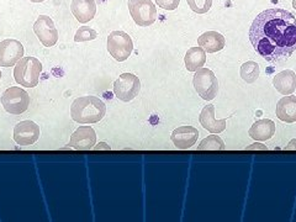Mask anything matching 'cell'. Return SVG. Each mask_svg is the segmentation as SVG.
<instances>
[{
  "label": "cell",
  "instance_id": "obj_1",
  "mask_svg": "<svg viewBox=\"0 0 296 222\" xmlns=\"http://www.w3.org/2000/svg\"><path fill=\"white\" fill-rule=\"evenodd\" d=\"M250 41L265 61H285L296 51V17L285 9L264 10L252 22Z\"/></svg>",
  "mask_w": 296,
  "mask_h": 222
},
{
  "label": "cell",
  "instance_id": "obj_2",
  "mask_svg": "<svg viewBox=\"0 0 296 222\" xmlns=\"http://www.w3.org/2000/svg\"><path fill=\"white\" fill-rule=\"evenodd\" d=\"M106 114V106L96 96H81L71 106V116L78 124H96Z\"/></svg>",
  "mask_w": 296,
  "mask_h": 222
},
{
  "label": "cell",
  "instance_id": "obj_3",
  "mask_svg": "<svg viewBox=\"0 0 296 222\" xmlns=\"http://www.w3.org/2000/svg\"><path fill=\"white\" fill-rule=\"evenodd\" d=\"M42 72V64L35 57H24L15 64L14 77L15 82L21 87L35 88L40 81Z\"/></svg>",
  "mask_w": 296,
  "mask_h": 222
},
{
  "label": "cell",
  "instance_id": "obj_4",
  "mask_svg": "<svg viewBox=\"0 0 296 222\" xmlns=\"http://www.w3.org/2000/svg\"><path fill=\"white\" fill-rule=\"evenodd\" d=\"M194 88L196 93L204 100H213L217 95L218 82L215 73L208 68H200L195 72L193 79Z\"/></svg>",
  "mask_w": 296,
  "mask_h": 222
},
{
  "label": "cell",
  "instance_id": "obj_5",
  "mask_svg": "<svg viewBox=\"0 0 296 222\" xmlns=\"http://www.w3.org/2000/svg\"><path fill=\"white\" fill-rule=\"evenodd\" d=\"M1 104L5 111L12 115H21L30 105V96L26 90L19 87H10L2 93Z\"/></svg>",
  "mask_w": 296,
  "mask_h": 222
},
{
  "label": "cell",
  "instance_id": "obj_6",
  "mask_svg": "<svg viewBox=\"0 0 296 222\" xmlns=\"http://www.w3.org/2000/svg\"><path fill=\"white\" fill-rule=\"evenodd\" d=\"M108 51L115 61H126L133 51L132 40L126 32L113 31L108 37Z\"/></svg>",
  "mask_w": 296,
  "mask_h": 222
},
{
  "label": "cell",
  "instance_id": "obj_7",
  "mask_svg": "<svg viewBox=\"0 0 296 222\" xmlns=\"http://www.w3.org/2000/svg\"><path fill=\"white\" fill-rule=\"evenodd\" d=\"M127 5L131 17L138 26H151L157 20L156 5L151 0H128Z\"/></svg>",
  "mask_w": 296,
  "mask_h": 222
},
{
  "label": "cell",
  "instance_id": "obj_8",
  "mask_svg": "<svg viewBox=\"0 0 296 222\" xmlns=\"http://www.w3.org/2000/svg\"><path fill=\"white\" fill-rule=\"evenodd\" d=\"M114 94L121 101L133 100L141 90V82L138 77L132 73H124L114 83Z\"/></svg>",
  "mask_w": 296,
  "mask_h": 222
},
{
  "label": "cell",
  "instance_id": "obj_9",
  "mask_svg": "<svg viewBox=\"0 0 296 222\" xmlns=\"http://www.w3.org/2000/svg\"><path fill=\"white\" fill-rule=\"evenodd\" d=\"M34 32L44 47H52L58 41V31L48 15H40L34 24Z\"/></svg>",
  "mask_w": 296,
  "mask_h": 222
},
{
  "label": "cell",
  "instance_id": "obj_10",
  "mask_svg": "<svg viewBox=\"0 0 296 222\" xmlns=\"http://www.w3.org/2000/svg\"><path fill=\"white\" fill-rule=\"evenodd\" d=\"M24 57V46L20 41L7 39L0 42V67H12Z\"/></svg>",
  "mask_w": 296,
  "mask_h": 222
},
{
  "label": "cell",
  "instance_id": "obj_11",
  "mask_svg": "<svg viewBox=\"0 0 296 222\" xmlns=\"http://www.w3.org/2000/svg\"><path fill=\"white\" fill-rule=\"evenodd\" d=\"M40 126L31 120L19 122L14 127V141L19 146H31L40 138Z\"/></svg>",
  "mask_w": 296,
  "mask_h": 222
},
{
  "label": "cell",
  "instance_id": "obj_12",
  "mask_svg": "<svg viewBox=\"0 0 296 222\" xmlns=\"http://www.w3.org/2000/svg\"><path fill=\"white\" fill-rule=\"evenodd\" d=\"M96 143V133L91 126H81L73 132L68 146L76 151H89Z\"/></svg>",
  "mask_w": 296,
  "mask_h": 222
},
{
  "label": "cell",
  "instance_id": "obj_13",
  "mask_svg": "<svg viewBox=\"0 0 296 222\" xmlns=\"http://www.w3.org/2000/svg\"><path fill=\"white\" fill-rule=\"evenodd\" d=\"M199 131L194 126H180L174 130L170 134V139L178 149H189L198 141Z\"/></svg>",
  "mask_w": 296,
  "mask_h": 222
},
{
  "label": "cell",
  "instance_id": "obj_14",
  "mask_svg": "<svg viewBox=\"0 0 296 222\" xmlns=\"http://www.w3.org/2000/svg\"><path fill=\"white\" fill-rule=\"evenodd\" d=\"M71 11L81 24H86L96 14L95 0H72Z\"/></svg>",
  "mask_w": 296,
  "mask_h": 222
},
{
  "label": "cell",
  "instance_id": "obj_15",
  "mask_svg": "<svg viewBox=\"0 0 296 222\" xmlns=\"http://www.w3.org/2000/svg\"><path fill=\"white\" fill-rule=\"evenodd\" d=\"M201 126L208 130L211 133H221L226 130V119L217 120L215 117V105L205 106L201 111L200 117H199Z\"/></svg>",
  "mask_w": 296,
  "mask_h": 222
},
{
  "label": "cell",
  "instance_id": "obj_16",
  "mask_svg": "<svg viewBox=\"0 0 296 222\" xmlns=\"http://www.w3.org/2000/svg\"><path fill=\"white\" fill-rule=\"evenodd\" d=\"M198 44L201 48L205 49L208 53H215L221 51L225 47L226 41L225 37L217 31H208L204 32L198 39Z\"/></svg>",
  "mask_w": 296,
  "mask_h": 222
},
{
  "label": "cell",
  "instance_id": "obj_17",
  "mask_svg": "<svg viewBox=\"0 0 296 222\" xmlns=\"http://www.w3.org/2000/svg\"><path fill=\"white\" fill-rule=\"evenodd\" d=\"M275 89L283 95H292L296 89V74L292 69L282 71L273 79Z\"/></svg>",
  "mask_w": 296,
  "mask_h": 222
},
{
  "label": "cell",
  "instance_id": "obj_18",
  "mask_svg": "<svg viewBox=\"0 0 296 222\" xmlns=\"http://www.w3.org/2000/svg\"><path fill=\"white\" fill-rule=\"evenodd\" d=\"M250 136L255 141H267L270 139L275 133L274 121L269 119H260L252 125L248 131Z\"/></svg>",
  "mask_w": 296,
  "mask_h": 222
},
{
  "label": "cell",
  "instance_id": "obj_19",
  "mask_svg": "<svg viewBox=\"0 0 296 222\" xmlns=\"http://www.w3.org/2000/svg\"><path fill=\"white\" fill-rule=\"evenodd\" d=\"M277 116L280 121L287 124L296 122V96H284L278 101Z\"/></svg>",
  "mask_w": 296,
  "mask_h": 222
},
{
  "label": "cell",
  "instance_id": "obj_20",
  "mask_svg": "<svg viewBox=\"0 0 296 222\" xmlns=\"http://www.w3.org/2000/svg\"><path fill=\"white\" fill-rule=\"evenodd\" d=\"M185 67L189 72H196L204 67L206 62V51L204 48L199 47H191L188 49L184 57Z\"/></svg>",
  "mask_w": 296,
  "mask_h": 222
},
{
  "label": "cell",
  "instance_id": "obj_21",
  "mask_svg": "<svg viewBox=\"0 0 296 222\" xmlns=\"http://www.w3.org/2000/svg\"><path fill=\"white\" fill-rule=\"evenodd\" d=\"M240 76L246 83H254L259 77V66L257 62L248 61L242 64L240 71Z\"/></svg>",
  "mask_w": 296,
  "mask_h": 222
},
{
  "label": "cell",
  "instance_id": "obj_22",
  "mask_svg": "<svg viewBox=\"0 0 296 222\" xmlns=\"http://www.w3.org/2000/svg\"><path fill=\"white\" fill-rule=\"evenodd\" d=\"M225 148V142L220 136H217V133L208 136L198 146V151H223Z\"/></svg>",
  "mask_w": 296,
  "mask_h": 222
},
{
  "label": "cell",
  "instance_id": "obj_23",
  "mask_svg": "<svg viewBox=\"0 0 296 222\" xmlns=\"http://www.w3.org/2000/svg\"><path fill=\"white\" fill-rule=\"evenodd\" d=\"M98 37V32L93 30L91 27L82 26L77 30L76 35H74V41L76 42H86L93 41Z\"/></svg>",
  "mask_w": 296,
  "mask_h": 222
},
{
  "label": "cell",
  "instance_id": "obj_24",
  "mask_svg": "<svg viewBox=\"0 0 296 222\" xmlns=\"http://www.w3.org/2000/svg\"><path fill=\"white\" fill-rule=\"evenodd\" d=\"M186 2L196 14H206L212 6V0H186Z\"/></svg>",
  "mask_w": 296,
  "mask_h": 222
},
{
  "label": "cell",
  "instance_id": "obj_25",
  "mask_svg": "<svg viewBox=\"0 0 296 222\" xmlns=\"http://www.w3.org/2000/svg\"><path fill=\"white\" fill-rule=\"evenodd\" d=\"M156 4L164 10H175L180 4V0H156Z\"/></svg>",
  "mask_w": 296,
  "mask_h": 222
},
{
  "label": "cell",
  "instance_id": "obj_26",
  "mask_svg": "<svg viewBox=\"0 0 296 222\" xmlns=\"http://www.w3.org/2000/svg\"><path fill=\"white\" fill-rule=\"evenodd\" d=\"M255 149H260V151H268V147L267 146H264V144H262V143H253V144H251V146H248V147H246V151H255Z\"/></svg>",
  "mask_w": 296,
  "mask_h": 222
},
{
  "label": "cell",
  "instance_id": "obj_27",
  "mask_svg": "<svg viewBox=\"0 0 296 222\" xmlns=\"http://www.w3.org/2000/svg\"><path fill=\"white\" fill-rule=\"evenodd\" d=\"M93 149H95V151H100V149H105V151H110L111 147L109 146L106 142H99L96 146L93 147Z\"/></svg>",
  "mask_w": 296,
  "mask_h": 222
},
{
  "label": "cell",
  "instance_id": "obj_28",
  "mask_svg": "<svg viewBox=\"0 0 296 222\" xmlns=\"http://www.w3.org/2000/svg\"><path fill=\"white\" fill-rule=\"evenodd\" d=\"M285 149H288V151H290V149H295L296 151V138L292 139V141L288 143V146L285 147Z\"/></svg>",
  "mask_w": 296,
  "mask_h": 222
},
{
  "label": "cell",
  "instance_id": "obj_29",
  "mask_svg": "<svg viewBox=\"0 0 296 222\" xmlns=\"http://www.w3.org/2000/svg\"><path fill=\"white\" fill-rule=\"evenodd\" d=\"M30 1H32V2H42V1H44V0H30Z\"/></svg>",
  "mask_w": 296,
  "mask_h": 222
},
{
  "label": "cell",
  "instance_id": "obj_30",
  "mask_svg": "<svg viewBox=\"0 0 296 222\" xmlns=\"http://www.w3.org/2000/svg\"><path fill=\"white\" fill-rule=\"evenodd\" d=\"M293 6H294V9H296V0H293Z\"/></svg>",
  "mask_w": 296,
  "mask_h": 222
},
{
  "label": "cell",
  "instance_id": "obj_31",
  "mask_svg": "<svg viewBox=\"0 0 296 222\" xmlns=\"http://www.w3.org/2000/svg\"><path fill=\"white\" fill-rule=\"evenodd\" d=\"M0 79H1V72H0Z\"/></svg>",
  "mask_w": 296,
  "mask_h": 222
}]
</instances>
